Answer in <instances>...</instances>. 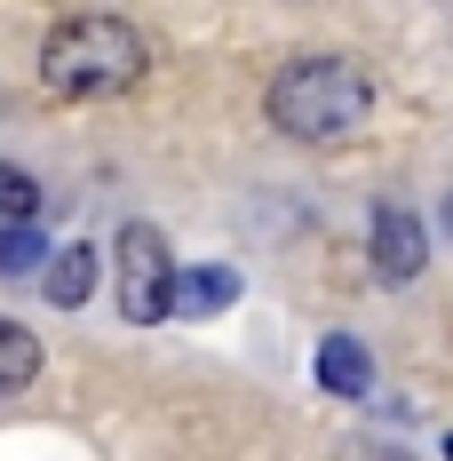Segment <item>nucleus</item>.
<instances>
[{"label":"nucleus","instance_id":"1","mask_svg":"<svg viewBox=\"0 0 453 461\" xmlns=\"http://www.w3.org/2000/svg\"><path fill=\"white\" fill-rule=\"evenodd\" d=\"M374 120V72L358 56H294L271 80V128L294 143H350Z\"/></svg>","mask_w":453,"mask_h":461},{"label":"nucleus","instance_id":"2","mask_svg":"<svg viewBox=\"0 0 453 461\" xmlns=\"http://www.w3.org/2000/svg\"><path fill=\"white\" fill-rule=\"evenodd\" d=\"M151 64V48L128 16H72L56 24L41 48V80L48 95H72V104H95V95H128Z\"/></svg>","mask_w":453,"mask_h":461},{"label":"nucleus","instance_id":"3","mask_svg":"<svg viewBox=\"0 0 453 461\" xmlns=\"http://www.w3.org/2000/svg\"><path fill=\"white\" fill-rule=\"evenodd\" d=\"M112 255H120V319H136V326L176 319V255H168V239L151 223H128Z\"/></svg>","mask_w":453,"mask_h":461},{"label":"nucleus","instance_id":"4","mask_svg":"<svg viewBox=\"0 0 453 461\" xmlns=\"http://www.w3.org/2000/svg\"><path fill=\"white\" fill-rule=\"evenodd\" d=\"M421 263H430L421 223H413L406 207H374V278H382V286H413Z\"/></svg>","mask_w":453,"mask_h":461},{"label":"nucleus","instance_id":"5","mask_svg":"<svg viewBox=\"0 0 453 461\" xmlns=\"http://www.w3.org/2000/svg\"><path fill=\"white\" fill-rule=\"evenodd\" d=\"M311 366H318V382H326L334 398H366V390H374V358H366L358 334H326Z\"/></svg>","mask_w":453,"mask_h":461},{"label":"nucleus","instance_id":"6","mask_svg":"<svg viewBox=\"0 0 453 461\" xmlns=\"http://www.w3.org/2000/svg\"><path fill=\"white\" fill-rule=\"evenodd\" d=\"M41 294L56 303V311H80V303L95 294V247H80V239H72V247H56V255H48V271H41Z\"/></svg>","mask_w":453,"mask_h":461},{"label":"nucleus","instance_id":"7","mask_svg":"<svg viewBox=\"0 0 453 461\" xmlns=\"http://www.w3.org/2000/svg\"><path fill=\"white\" fill-rule=\"evenodd\" d=\"M239 303V278L223 263H207V271H176V319H215Z\"/></svg>","mask_w":453,"mask_h":461},{"label":"nucleus","instance_id":"8","mask_svg":"<svg viewBox=\"0 0 453 461\" xmlns=\"http://www.w3.org/2000/svg\"><path fill=\"white\" fill-rule=\"evenodd\" d=\"M32 374H41V342H32L16 319H0V398H16Z\"/></svg>","mask_w":453,"mask_h":461},{"label":"nucleus","instance_id":"9","mask_svg":"<svg viewBox=\"0 0 453 461\" xmlns=\"http://www.w3.org/2000/svg\"><path fill=\"white\" fill-rule=\"evenodd\" d=\"M0 215L16 230H32V215H41V184H32L24 167H8V159H0Z\"/></svg>","mask_w":453,"mask_h":461},{"label":"nucleus","instance_id":"10","mask_svg":"<svg viewBox=\"0 0 453 461\" xmlns=\"http://www.w3.org/2000/svg\"><path fill=\"white\" fill-rule=\"evenodd\" d=\"M41 230H0V271L16 278V271H41Z\"/></svg>","mask_w":453,"mask_h":461},{"label":"nucleus","instance_id":"11","mask_svg":"<svg viewBox=\"0 0 453 461\" xmlns=\"http://www.w3.org/2000/svg\"><path fill=\"white\" fill-rule=\"evenodd\" d=\"M446 461H453V438H446Z\"/></svg>","mask_w":453,"mask_h":461}]
</instances>
